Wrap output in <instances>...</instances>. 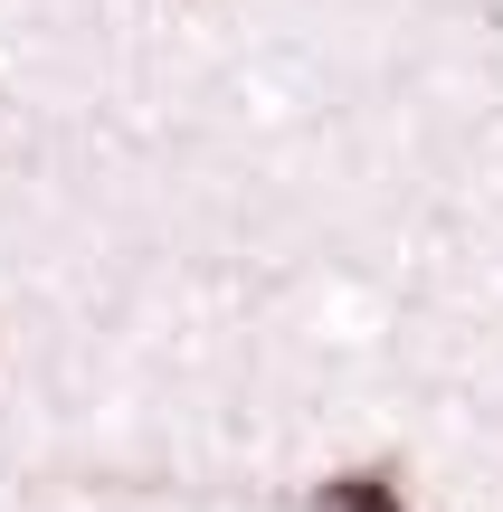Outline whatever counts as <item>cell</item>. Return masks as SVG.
<instances>
[{
	"label": "cell",
	"mask_w": 503,
	"mask_h": 512,
	"mask_svg": "<svg viewBox=\"0 0 503 512\" xmlns=\"http://www.w3.org/2000/svg\"><path fill=\"white\" fill-rule=\"evenodd\" d=\"M304 512H418L409 503V465L399 456H371V465H342V475H323Z\"/></svg>",
	"instance_id": "cell-1"
}]
</instances>
